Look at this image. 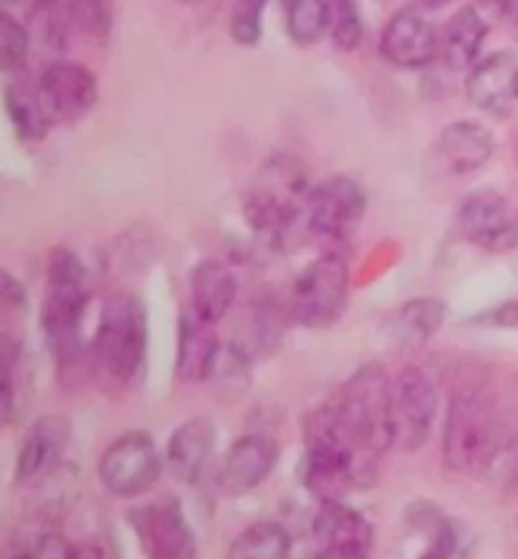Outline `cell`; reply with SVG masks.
<instances>
[{
	"mask_svg": "<svg viewBox=\"0 0 518 559\" xmlns=\"http://www.w3.org/2000/svg\"><path fill=\"white\" fill-rule=\"evenodd\" d=\"M89 305L86 271L79 255L69 249H53L46 266V292L41 305V330L49 342L59 374H71L84 365L86 349L79 337V324Z\"/></svg>",
	"mask_w": 518,
	"mask_h": 559,
	"instance_id": "obj_1",
	"label": "cell"
},
{
	"mask_svg": "<svg viewBox=\"0 0 518 559\" xmlns=\"http://www.w3.org/2000/svg\"><path fill=\"white\" fill-rule=\"evenodd\" d=\"M377 474V461L362 456L341 433L332 403L318 407L306 420L304 484L316 499L341 501L354 486H370Z\"/></svg>",
	"mask_w": 518,
	"mask_h": 559,
	"instance_id": "obj_2",
	"label": "cell"
},
{
	"mask_svg": "<svg viewBox=\"0 0 518 559\" xmlns=\"http://www.w3.org/2000/svg\"><path fill=\"white\" fill-rule=\"evenodd\" d=\"M309 180L306 167L297 155H270L245 195V218L268 246L286 243L297 223L306 218Z\"/></svg>",
	"mask_w": 518,
	"mask_h": 559,
	"instance_id": "obj_3",
	"label": "cell"
},
{
	"mask_svg": "<svg viewBox=\"0 0 518 559\" xmlns=\"http://www.w3.org/2000/svg\"><path fill=\"white\" fill-rule=\"evenodd\" d=\"M332 407L341 433L362 456L380 461L382 453L395 445L393 382L382 365L370 362L360 367L339 390Z\"/></svg>",
	"mask_w": 518,
	"mask_h": 559,
	"instance_id": "obj_4",
	"label": "cell"
},
{
	"mask_svg": "<svg viewBox=\"0 0 518 559\" xmlns=\"http://www.w3.org/2000/svg\"><path fill=\"white\" fill-rule=\"evenodd\" d=\"M147 330L145 305L134 294H111L104 301L99 330L92 340L94 370L119 385L137 378L147 355Z\"/></svg>",
	"mask_w": 518,
	"mask_h": 559,
	"instance_id": "obj_5",
	"label": "cell"
},
{
	"mask_svg": "<svg viewBox=\"0 0 518 559\" xmlns=\"http://www.w3.org/2000/svg\"><path fill=\"white\" fill-rule=\"evenodd\" d=\"M501 453V428L493 407L475 393L450 397L443 428V459L458 474H485Z\"/></svg>",
	"mask_w": 518,
	"mask_h": 559,
	"instance_id": "obj_6",
	"label": "cell"
},
{
	"mask_svg": "<svg viewBox=\"0 0 518 559\" xmlns=\"http://www.w3.org/2000/svg\"><path fill=\"white\" fill-rule=\"evenodd\" d=\"M349 266L339 253H322L301 271L291 294V311L309 330H329L347 314Z\"/></svg>",
	"mask_w": 518,
	"mask_h": 559,
	"instance_id": "obj_7",
	"label": "cell"
},
{
	"mask_svg": "<svg viewBox=\"0 0 518 559\" xmlns=\"http://www.w3.org/2000/svg\"><path fill=\"white\" fill-rule=\"evenodd\" d=\"M162 459L145 430H130L104 451L99 461V478L115 497L132 499L145 493L159 478Z\"/></svg>",
	"mask_w": 518,
	"mask_h": 559,
	"instance_id": "obj_8",
	"label": "cell"
},
{
	"mask_svg": "<svg viewBox=\"0 0 518 559\" xmlns=\"http://www.w3.org/2000/svg\"><path fill=\"white\" fill-rule=\"evenodd\" d=\"M366 213V195L360 182L345 175L318 182L306 198V226L326 241H345Z\"/></svg>",
	"mask_w": 518,
	"mask_h": 559,
	"instance_id": "obj_9",
	"label": "cell"
},
{
	"mask_svg": "<svg viewBox=\"0 0 518 559\" xmlns=\"http://www.w3.org/2000/svg\"><path fill=\"white\" fill-rule=\"evenodd\" d=\"M437 418V390L420 367H402L393 382V430L395 445L418 451L425 445Z\"/></svg>",
	"mask_w": 518,
	"mask_h": 559,
	"instance_id": "obj_10",
	"label": "cell"
},
{
	"mask_svg": "<svg viewBox=\"0 0 518 559\" xmlns=\"http://www.w3.org/2000/svg\"><path fill=\"white\" fill-rule=\"evenodd\" d=\"M130 522L147 559H197L195 532L174 497L132 511Z\"/></svg>",
	"mask_w": 518,
	"mask_h": 559,
	"instance_id": "obj_11",
	"label": "cell"
},
{
	"mask_svg": "<svg viewBox=\"0 0 518 559\" xmlns=\"http://www.w3.org/2000/svg\"><path fill=\"white\" fill-rule=\"evenodd\" d=\"M458 223L468 241L485 251H511L518 246V215L498 190L470 193L460 203Z\"/></svg>",
	"mask_w": 518,
	"mask_h": 559,
	"instance_id": "obj_12",
	"label": "cell"
},
{
	"mask_svg": "<svg viewBox=\"0 0 518 559\" xmlns=\"http://www.w3.org/2000/svg\"><path fill=\"white\" fill-rule=\"evenodd\" d=\"M38 92H41L44 107L49 111L51 122L82 119L99 97L97 76L84 63L76 61L49 63L41 79H38Z\"/></svg>",
	"mask_w": 518,
	"mask_h": 559,
	"instance_id": "obj_13",
	"label": "cell"
},
{
	"mask_svg": "<svg viewBox=\"0 0 518 559\" xmlns=\"http://www.w3.org/2000/svg\"><path fill=\"white\" fill-rule=\"evenodd\" d=\"M278 463V443L266 433H251L238 438L230 445L226 459L220 461L215 484L228 497H241V493L256 489Z\"/></svg>",
	"mask_w": 518,
	"mask_h": 559,
	"instance_id": "obj_14",
	"label": "cell"
},
{
	"mask_svg": "<svg viewBox=\"0 0 518 559\" xmlns=\"http://www.w3.org/2000/svg\"><path fill=\"white\" fill-rule=\"evenodd\" d=\"M380 51L400 69H425L441 53V34L420 13L405 8L387 21Z\"/></svg>",
	"mask_w": 518,
	"mask_h": 559,
	"instance_id": "obj_15",
	"label": "cell"
},
{
	"mask_svg": "<svg viewBox=\"0 0 518 559\" xmlns=\"http://www.w3.org/2000/svg\"><path fill=\"white\" fill-rule=\"evenodd\" d=\"M314 537L324 552L366 559L374 545V530L366 516L345 501H324L314 516Z\"/></svg>",
	"mask_w": 518,
	"mask_h": 559,
	"instance_id": "obj_16",
	"label": "cell"
},
{
	"mask_svg": "<svg viewBox=\"0 0 518 559\" xmlns=\"http://www.w3.org/2000/svg\"><path fill=\"white\" fill-rule=\"evenodd\" d=\"M518 63L514 53L498 51L478 61L466 79V94L485 115L504 119L514 109V74Z\"/></svg>",
	"mask_w": 518,
	"mask_h": 559,
	"instance_id": "obj_17",
	"label": "cell"
},
{
	"mask_svg": "<svg viewBox=\"0 0 518 559\" xmlns=\"http://www.w3.org/2000/svg\"><path fill=\"white\" fill-rule=\"evenodd\" d=\"M71 438V426L61 415H46L36 420L23 438V445L15 459V484H28L34 478H44L61 463V453L67 451Z\"/></svg>",
	"mask_w": 518,
	"mask_h": 559,
	"instance_id": "obj_18",
	"label": "cell"
},
{
	"mask_svg": "<svg viewBox=\"0 0 518 559\" xmlns=\"http://www.w3.org/2000/svg\"><path fill=\"white\" fill-rule=\"evenodd\" d=\"M220 340L215 324L205 322L195 311H185L178 324V359L174 372L182 382H203L213 378L220 357Z\"/></svg>",
	"mask_w": 518,
	"mask_h": 559,
	"instance_id": "obj_19",
	"label": "cell"
},
{
	"mask_svg": "<svg viewBox=\"0 0 518 559\" xmlns=\"http://www.w3.org/2000/svg\"><path fill=\"white\" fill-rule=\"evenodd\" d=\"M215 451V426L210 418H190L178 426L167 443V463L174 478L185 484H197L205 474Z\"/></svg>",
	"mask_w": 518,
	"mask_h": 559,
	"instance_id": "obj_20",
	"label": "cell"
},
{
	"mask_svg": "<svg viewBox=\"0 0 518 559\" xmlns=\"http://www.w3.org/2000/svg\"><path fill=\"white\" fill-rule=\"evenodd\" d=\"M238 282L226 263L220 259H203L193 266L190 274V299L197 317L205 322H220L236 305Z\"/></svg>",
	"mask_w": 518,
	"mask_h": 559,
	"instance_id": "obj_21",
	"label": "cell"
},
{
	"mask_svg": "<svg viewBox=\"0 0 518 559\" xmlns=\"http://www.w3.org/2000/svg\"><path fill=\"white\" fill-rule=\"evenodd\" d=\"M493 150H496V142H493L491 130H485L481 122H473V119L450 122L441 132V142H437V153H441L443 163L456 175L481 170L493 157Z\"/></svg>",
	"mask_w": 518,
	"mask_h": 559,
	"instance_id": "obj_22",
	"label": "cell"
},
{
	"mask_svg": "<svg viewBox=\"0 0 518 559\" xmlns=\"http://www.w3.org/2000/svg\"><path fill=\"white\" fill-rule=\"evenodd\" d=\"M489 36V21L478 13V8L468 5L450 15L441 31V56L453 71H466L475 67L481 46Z\"/></svg>",
	"mask_w": 518,
	"mask_h": 559,
	"instance_id": "obj_23",
	"label": "cell"
},
{
	"mask_svg": "<svg viewBox=\"0 0 518 559\" xmlns=\"http://www.w3.org/2000/svg\"><path fill=\"white\" fill-rule=\"evenodd\" d=\"M448 314V305L433 297H418L397 307L387 319V332L397 345L422 347L441 330Z\"/></svg>",
	"mask_w": 518,
	"mask_h": 559,
	"instance_id": "obj_24",
	"label": "cell"
},
{
	"mask_svg": "<svg viewBox=\"0 0 518 559\" xmlns=\"http://www.w3.org/2000/svg\"><path fill=\"white\" fill-rule=\"evenodd\" d=\"M3 99L8 117H11V122L15 127V134H19L23 142H38L46 138L51 117L44 107L38 86L34 90L28 82H11L5 86Z\"/></svg>",
	"mask_w": 518,
	"mask_h": 559,
	"instance_id": "obj_25",
	"label": "cell"
},
{
	"mask_svg": "<svg viewBox=\"0 0 518 559\" xmlns=\"http://www.w3.org/2000/svg\"><path fill=\"white\" fill-rule=\"evenodd\" d=\"M226 559H291V534L276 522H258L238 534Z\"/></svg>",
	"mask_w": 518,
	"mask_h": 559,
	"instance_id": "obj_26",
	"label": "cell"
},
{
	"mask_svg": "<svg viewBox=\"0 0 518 559\" xmlns=\"http://www.w3.org/2000/svg\"><path fill=\"white\" fill-rule=\"evenodd\" d=\"M332 28V3L291 0L286 3V31L297 46H314Z\"/></svg>",
	"mask_w": 518,
	"mask_h": 559,
	"instance_id": "obj_27",
	"label": "cell"
},
{
	"mask_svg": "<svg viewBox=\"0 0 518 559\" xmlns=\"http://www.w3.org/2000/svg\"><path fill=\"white\" fill-rule=\"evenodd\" d=\"M425 526L430 530V545L418 559H470L473 545L463 524L437 511L435 516H425Z\"/></svg>",
	"mask_w": 518,
	"mask_h": 559,
	"instance_id": "obj_28",
	"label": "cell"
},
{
	"mask_svg": "<svg viewBox=\"0 0 518 559\" xmlns=\"http://www.w3.org/2000/svg\"><path fill=\"white\" fill-rule=\"evenodd\" d=\"M79 493V476L76 466L71 463H59L53 471H49L41 478V507L63 514L71 504H74Z\"/></svg>",
	"mask_w": 518,
	"mask_h": 559,
	"instance_id": "obj_29",
	"label": "cell"
},
{
	"mask_svg": "<svg viewBox=\"0 0 518 559\" xmlns=\"http://www.w3.org/2000/svg\"><path fill=\"white\" fill-rule=\"evenodd\" d=\"M31 51L28 31L11 13H0V63L8 74H15L26 67Z\"/></svg>",
	"mask_w": 518,
	"mask_h": 559,
	"instance_id": "obj_30",
	"label": "cell"
},
{
	"mask_svg": "<svg viewBox=\"0 0 518 559\" xmlns=\"http://www.w3.org/2000/svg\"><path fill=\"white\" fill-rule=\"evenodd\" d=\"M332 41L339 51H354L360 49L364 38V23L360 15V8L352 0L347 3H332Z\"/></svg>",
	"mask_w": 518,
	"mask_h": 559,
	"instance_id": "obj_31",
	"label": "cell"
},
{
	"mask_svg": "<svg viewBox=\"0 0 518 559\" xmlns=\"http://www.w3.org/2000/svg\"><path fill=\"white\" fill-rule=\"evenodd\" d=\"M249 370H251V355L245 353L243 347L228 345L220 349V357H218V362H215L210 380L218 382L220 388H228V390H236V393H241V390L249 388V382H251Z\"/></svg>",
	"mask_w": 518,
	"mask_h": 559,
	"instance_id": "obj_32",
	"label": "cell"
},
{
	"mask_svg": "<svg viewBox=\"0 0 518 559\" xmlns=\"http://www.w3.org/2000/svg\"><path fill=\"white\" fill-rule=\"evenodd\" d=\"M263 8L261 0H245L238 3L230 15V36L238 46H256L263 34Z\"/></svg>",
	"mask_w": 518,
	"mask_h": 559,
	"instance_id": "obj_33",
	"label": "cell"
},
{
	"mask_svg": "<svg viewBox=\"0 0 518 559\" xmlns=\"http://www.w3.org/2000/svg\"><path fill=\"white\" fill-rule=\"evenodd\" d=\"M28 559H82V552L59 532H46L26 549Z\"/></svg>",
	"mask_w": 518,
	"mask_h": 559,
	"instance_id": "obj_34",
	"label": "cell"
},
{
	"mask_svg": "<svg viewBox=\"0 0 518 559\" xmlns=\"http://www.w3.org/2000/svg\"><path fill=\"white\" fill-rule=\"evenodd\" d=\"M485 319L496 326H504V330H518V299L504 301V305L491 309L489 314H485Z\"/></svg>",
	"mask_w": 518,
	"mask_h": 559,
	"instance_id": "obj_35",
	"label": "cell"
},
{
	"mask_svg": "<svg viewBox=\"0 0 518 559\" xmlns=\"http://www.w3.org/2000/svg\"><path fill=\"white\" fill-rule=\"evenodd\" d=\"M3 301L13 307H26V292H23V284L15 282V278L3 271Z\"/></svg>",
	"mask_w": 518,
	"mask_h": 559,
	"instance_id": "obj_36",
	"label": "cell"
},
{
	"mask_svg": "<svg viewBox=\"0 0 518 559\" xmlns=\"http://www.w3.org/2000/svg\"><path fill=\"white\" fill-rule=\"evenodd\" d=\"M314 559H354V557H345V555H334V552H318Z\"/></svg>",
	"mask_w": 518,
	"mask_h": 559,
	"instance_id": "obj_37",
	"label": "cell"
},
{
	"mask_svg": "<svg viewBox=\"0 0 518 559\" xmlns=\"http://www.w3.org/2000/svg\"><path fill=\"white\" fill-rule=\"evenodd\" d=\"M514 155L518 159V127H516V132H514Z\"/></svg>",
	"mask_w": 518,
	"mask_h": 559,
	"instance_id": "obj_38",
	"label": "cell"
},
{
	"mask_svg": "<svg viewBox=\"0 0 518 559\" xmlns=\"http://www.w3.org/2000/svg\"><path fill=\"white\" fill-rule=\"evenodd\" d=\"M8 559H28V552H13Z\"/></svg>",
	"mask_w": 518,
	"mask_h": 559,
	"instance_id": "obj_39",
	"label": "cell"
},
{
	"mask_svg": "<svg viewBox=\"0 0 518 559\" xmlns=\"http://www.w3.org/2000/svg\"><path fill=\"white\" fill-rule=\"evenodd\" d=\"M514 97L518 99V69H516V74H514Z\"/></svg>",
	"mask_w": 518,
	"mask_h": 559,
	"instance_id": "obj_40",
	"label": "cell"
},
{
	"mask_svg": "<svg viewBox=\"0 0 518 559\" xmlns=\"http://www.w3.org/2000/svg\"><path fill=\"white\" fill-rule=\"evenodd\" d=\"M516 459H518V438H516Z\"/></svg>",
	"mask_w": 518,
	"mask_h": 559,
	"instance_id": "obj_41",
	"label": "cell"
},
{
	"mask_svg": "<svg viewBox=\"0 0 518 559\" xmlns=\"http://www.w3.org/2000/svg\"><path fill=\"white\" fill-rule=\"evenodd\" d=\"M82 559H86V555H82ZM92 559H99V557H92Z\"/></svg>",
	"mask_w": 518,
	"mask_h": 559,
	"instance_id": "obj_42",
	"label": "cell"
}]
</instances>
